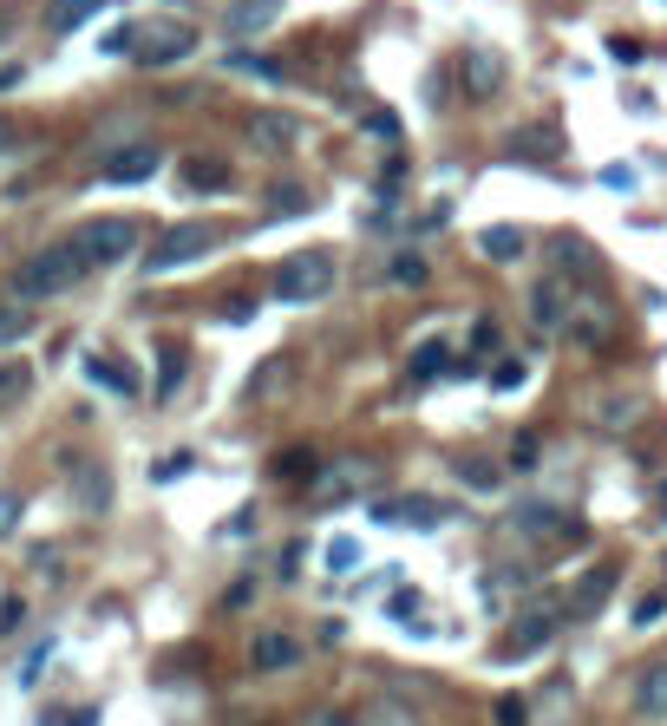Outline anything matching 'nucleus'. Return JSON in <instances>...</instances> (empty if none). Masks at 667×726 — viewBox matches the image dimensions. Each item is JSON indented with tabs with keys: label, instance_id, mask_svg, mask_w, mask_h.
<instances>
[{
	"label": "nucleus",
	"instance_id": "34",
	"mask_svg": "<svg viewBox=\"0 0 667 726\" xmlns=\"http://www.w3.org/2000/svg\"><path fill=\"white\" fill-rule=\"evenodd\" d=\"M655 622H667V590H648L635 603V629H655Z\"/></svg>",
	"mask_w": 667,
	"mask_h": 726
},
{
	"label": "nucleus",
	"instance_id": "38",
	"mask_svg": "<svg viewBox=\"0 0 667 726\" xmlns=\"http://www.w3.org/2000/svg\"><path fill=\"white\" fill-rule=\"evenodd\" d=\"M367 131H373L380 144H393V138H400V111H386V105H380V111H367Z\"/></svg>",
	"mask_w": 667,
	"mask_h": 726
},
{
	"label": "nucleus",
	"instance_id": "17",
	"mask_svg": "<svg viewBox=\"0 0 667 726\" xmlns=\"http://www.w3.org/2000/svg\"><path fill=\"white\" fill-rule=\"evenodd\" d=\"M183 373H190V347H183V341H164V347H157V386H151V400H177Z\"/></svg>",
	"mask_w": 667,
	"mask_h": 726
},
{
	"label": "nucleus",
	"instance_id": "35",
	"mask_svg": "<svg viewBox=\"0 0 667 726\" xmlns=\"http://www.w3.org/2000/svg\"><path fill=\"white\" fill-rule=\"evenodd\" d=\"M491 721H498V726H531V701L504 694V701H491Z\"/></svg>",
	"mask_w": 667,
	"mask_h": 726
},
{
	"label": "nucleus",
	"instance_id": "33",
	"mask_svg": "<svg viewBox=\"0 0 667 726\" xmlns=\"http://www.w3.org/2000/svg\"><path fill=\"white\" fill-rule=\"evenodd\" d=\"M79 504H85V511H105V504H111V478H105V472H85V478H79Z\"/></svg>",
	"mask_w": 667,
	"mask_h": 726
},
{
	"label": "nucleus",
	"instance_id": "13",
	"mask_svg": "<svg viewBox=\"0 0 667 726\" xmlns=\"http://www.w3.org/2000/svg\"><path fill=\"white\" fill-rule=\"evenodd\" d=\"M295 373H301V360H295V354H269V360L249 373V400H282V393L295 386Z\"/></svg>",
	"mask_w": 667,
	"mask_h": 726
},
{
	"label": "nucleus",
	"instance_id": "51",
	"mask_svg": "<svg viewBox=\"0 0 667 726\" xmlns=\"http://www.w3.org/2000/svg\"><path fill=\"white\" fill-rule=\"evenodd\" d=\"M662 517H667V485H662Z\"/></svg>",
	"mask_w": 667,
	"mask_h": 726
},
{
	"label": "nucleus",
	"instance_id": "9",
	"mask_svg": "<svg viewBox=\"0 0 667 726\" xmlns=\"http://www.w3.org/2000/svg\"><path fill=\"white\" fill-rule=\"evenodd\" d=\"M570 308H576V288H570L563 275H544V282L531 288V321H537V328H550V334H563Z\"/></svg>",
	"mask_w": 667,
	"mask_h": 726
},
{
	"label": "nucleus",
	"instance_id": "28",
	"mask_svg": "<svg viewBox=\"0 0 667 726\" xmlns=\"http://www.w3.org/2000/svg\"><path fill=\"white\" fill-rule=\"evenodd\" d=\"M229 72L262 79V85H282V59H262V52H229Z\"/></svg>",
	"mask_w": 667,
	"mask_h": 726
},
{
	"label": "nucleus",
	"instance_id": "46",
	"mask_svg": "<svg viewBox=\"0 0 667 726\" xmlns=\"http://www.w3.org/2000/svg\"><path fill=\"white\" fill-rule=\"evenodd\" d=\"M603 183H609V190H635V170H629V164H609Z\"/></svg>",
	"mask_w": 667,
	"mask_h": 726
},
{
	"label": "nucleus",
	"instance_id": "49",
	"mask_svg": "<svg viewBox=\"0 0 667 726\" xmlns=\"http://www.w3.org/2000/svg\"><path fill=\"white\" fill-rule=\"evenodd\" d=\"M13 144H20V124H7V118H0V157H7Z\"/></svg>",
	"mask_w": 667,
	"mask_h": 726
},
{
	"label": "nucleus",
	"instance_id": "27",
	"mask_svg": "<svg viewBox=\"0 0 667 726\" xmlns=\"http://www.w3.org/2000/svg\"><path fill=\"white\" fill-rule=\"evenodd\" d=\"M426 282H432V262H426V255L406 249V255L386 262V288H426Z\"/></svg>",
	"mask_w": 667,
	"mask_h": 726
},
{
	"label": "nucleus",
	"instance_id": "42",
	"mask_svg": "<svg viewBox=\"0 0 667 726\" xmlns=\"http://www.w3.org/2000/svg\"><path fill=\"white\" fill-rule=\"evenodd\" d=\"M20 511H26V498H20V491H7V498H0V537L20 524Z\"/></svg>",
	"mask_w": 667,
	"mask_h": 726
},
{
	"label": "nucleus",
	"instance_id": "30",
	"mask_svg": "<svg viewBox=\"0 0 667 726\" xmlns=\"http://www.w3.org/2000/svg\"><path fill=\"white\" fill-rule=\"evenodd\" d=\"M321 472V459H314V445H288L282 459H275V478H314Z\"/></svg>",
	"mask_w": 667,
	"mask_h": 726
},
{
	"label": "nucleus",
	"instance_id": "48",
	"mask_svg": "<svg viewBox=\"0 0 667 726\" xmlns=\"http://www.w3.org/2000/svg\"><path fill=\"white\" fill-rule=\"evenodd\" d=\"M308 726H354V721H347L341 707H321V714H314V721H308Z\"/></svg>",
	"mask_w": 667,
	"mask_h": 726
},
{
	"label": "nucleus",
	"instance_id": "15",
	"mask_svg": "<svg viewBox=\"0 0 667 726\" xmlns=\"http://www.w3.org/2000/svg\"><path fill=\"white\" fill-rule=\"evenodd\" d=\"M85 380L105 386V393H118V400H138V373L124 360H111V354H85Z\"/></svg>",
	"mask_w": 667,
	"mask_h": 726
},
{
	"label": "nucleus",
	"instance_id": "44",
	"mask_svg": "<svg viewBox=\"0 0 667 726\" xmlns=\"http://www.w3.org/2000/svg\"><path fill=\"white\" fill-rule=\"evenodd\" d=\"M20 616H26V603H20V596H7V603H0V635H13V629H20Z\"/></svg>",
	"mask_w": 667,
	"mask_h": 726
},
{
	"label": "nucleus",
	"instance_id": "3",
	"mask_svg": "<svg viewBox=\"0 0 667 726\" xmlns=\"http://www.w3.org/2000/svg\"><path fill=\"white\" fill-rule=\"evenodd\" d=\"M210 249H216V229H210V223H177V229H164V236L151 242L144 275H170V269H183V262H203Z\"/></svg>",
	"mask_w": 667,
	"mask_h": 726
},
{
	"label": "nucleus",
	"instance_id": "43",
	"mask_svg": "<svg viewBox=\"0 0 667 726\" xmlns=\"http://www.w3.org/2000/svg\"><path fill=\"white\" fill-rule=\"evenodd\" d=\"M46 655H52V642H39V648H33V655H26V668H20V681H26V688H33V681H39V668H46Z\"/></svg>",
	"mask_w": 667,
	"mask_h": 726
},
{
	"label": "nucleus",
	"instance_id": "4",
	"mask_svg": "<svg viewBox=\"0 0 667 726\" xmlns=\"http://www.w3.org/2000/svg\"><path fill=\"white\" fill-rule=\"evenodd\" d=\"M557 629H563V609H557V603H531V609L511 622V635H504V662H531V655H544V648L557 642Z\"/></svg>",
	"mask_w": 667,
	"mask_h": 726
},
{
	"label": "nucleus",
	"instance_id": "31",
	"mask_svg": "<svg viewBox=\"0 0 667 726\" xmlns=\"http://www.w3.org/2000/svg\"><path fill=\"white\" fill-rule=\"evenodd\" d=\"M26 328H33V308L26 301H0V341H26Z\"/></svg>",
	"mask_w": 667,
	"mask_h": 726
},
{
	"label": "nucleus",
	"instance_id": "8",
	"mask_svg": "<svg viewBox=\"0 0 667 726\" xmlns=\"http://www.w3.org/2000/svg\"><path fill=\"white\" fill-rule=\"evenodd\" d=\"M301 655H308V648H301L288 629H255V642H249V668H255V675H288Z\"/></svg>",
	"mask_w": 667,
	"mask_h": 726
},
{
	"label": "nucleus",
	"instance_id": "37",
	"mask_svg": "<svg viewBox=\"0 0 667 726\" xmlns=\"http://www.w3.org/2000/svg\"><path fill=\"white\" fill-rule=\"evenodd\" d=\"M498 347H504V334H498V321H491V314H485V321H478V328H472V354H478V360H485V354H498Z\"/></svg>",
	"mask_w": 667,
	"mask_h": 726
},
{
	"label": "nucleus",
	"instance_id": "10",
	"mask_svg": "<svg viewBox=\"0 0 667 726\" xmlns=\"http://www.w3.org/2000/svg\"><path fill=\"white\" fill-rule=\"evenodd\" d=\"M511 524H517L524 537H570V531H576V517H570L563 504H550V498H517Z\"/></svg>",
	"mask_w": 667,
	"mask_h": 726
},
{
	"label": "nucleus",
	"instance_id": "11",
	"mask_svg": "<svg viewBox=\"0 0 667 726\" xmlns=\"http://www.w3.org/2000/svg\"><path fill=\"white\" fill-rule=\"evenodd\" d=\"M563 334H570L576 347H609V334H616V314L576 295V308H570V321H563Z\"/></svg>",
	"mask_w": 667,
	"mask_h": 726
},
{
	"label": "nucleus",
	"instance_id": "5",
	"mask_svg": "<svg viewBox=\"0 0 667 726\" xmlns=\"http://www.w3.org/2000/svg\"><path fill=\"white\" fill-rule=\"evenodd\" d=\"M72 242H79L85 269H111V262H124V255L138 249V229H131L124 216H105V223H85Z\"/></svg>",
	"mask_w": 667,
	"mask_h": 726
},
{
	"label": "nucleus",
	"instance_id": "29",
	"mask_svg": "<svg viewBox=\"0 0 667 726\" xmlns=\"http://www.w3.org/2000/svg\"><path fill=\"white\" fill-rule=\"evenodd\" d=\"M445 367H452V347H445V341H426V347L413 354V380H439Z\"/></svg>",
	"mask_w": 667,
	"mask_h": 726
},
{
	"label": "nucleus",
	"instance_id": "21",
	"mask_svg": "<svg viewBox=\"0 0 667 726\" xmlns=\"http://www.w3.org/2000/svg\"><path fill=\"white\" fill-rule=\"evenodd\" d=\"M282 20V0H236L229 7V33L236 39H249V33H262V26H275Z\"/></svg>",
	"mask_w": 667,
	"mask_h": 726
},
{
	"label": "nucleus",
	"instance_id": "47",
	"mask_svg": "<svg viewBox=\"0 0 667 726\" xmlns=\"http://www.w3.org/2000/svg\"><path fill=\"white\" fill-rule=\"evenodd\" d=\"M367 726H413V714H400V707H380Z\"/></svg>",
	"mask_w": 667,
	"mask_h": 726
},
{
	"label": "nucleus",
	"instance_id": "25",
	"mask_svg": "<svg viewBox=\"0 0 667 726\" xmlns=\"http://www.w3.org/2000/svg\"><path fill=\"white\" fill-rule=\"evenodd\" d=\"M98 7H111V0H52V7H46V26H52V33H79Z\"/></svg>",
	"mask_w": 667,
	"mask_h": 726
},
{
	"label": "nucleus",
	"instance_id": "7",
	"mask_svg": "<svg viewBox=\"0 0 667 726\" xmlns=\"http://www.w3.org/2000/svg\"><path fill=\"white\" fill-rule=\"evenodd\" d=\"M164 170V151L157 144H118L98 157V183H151Z\"/></svg>",
	"mask_w": 667,
	"mask_h": 726
},
{
	"label": "nucleus",
	"instance_id": "41",
	"mask_svg": "<svg viewBox=\"0 0 667 726\" xmlns=\"http://www.w3.org/2000/svg\"><path fill=\"white\" fill-rule=\"evenodd\" d=\"M386 616H393V622H413V616H419V590H400V596L386 603Z\"/></svg>",
	"mask_w": 667,
	"mask_h": 726
},
{
	"label": "nucleus",
	"instance_id": "18",
	"mask_svg": "<svg viewBox=\"0 0 667 726\" xmlns=\"http://www.w3.org/2000/svg\"><path fill=\"white\" fill-rule=\"evenodd\" d=\"M635 714L642 721H667V662H648L635 681Z\"/></svg>",
	"mask_w": 667,
	"mask_h": 726
},
{
	"label": "nucleus",
	"instance_id": "24",
	"mask_svg": "<svg viewBox=\"0 0 667 726\" xmlns=\"http://www.w3.org/2000/svg\"><path fill=\"white\" fill-rule=\"evenodd\" d=\"M616 576H622L616 563H603V570H589V576L576 583V596H570V603H576V616H596V609H603V596L616 590Z\"/></svg>",
	"mask_w": 667,
	"mask_h": 726
},
{
	"label": "nucleus",
	"instance_id": "39",
	"mask_svg": "<svg viewBox=\"0 0 667 726\" xmlns=\"http://www.w3.org/2000/svg\"><path fill=\"white\" fill-rule=\"evenodd\" d=\"M524 373H531L524 360H498V367H491V386H498V393H511V386H524Z\"/></svg>",
	"mask_w": 667,
	"mask_h": 726
},
{
	"label": "nucleus",
	"instance_id": "6",
	"mask_svg": "<svg viewBox=\"0 0 667 726\" xmlns=\"http://www.w3.org/2000/svg\"><path fill=\"white\" fill-rule=\"evenodd\" d=\"M138 59L144 66H177V59H190L196 52V33L183 26V20H151V26H138Z\"/></svg>",
	"mask_w": 667,
	"mask_h": 726
},
{
	"label": "nucleus",
	"instance_id": "1",
	"mask_svg": "<svg viewBox=\"0 0 667 726\" xmlns=\"http://www.w3.org/2000/svg\"><path fill=\"white\" fill-rule=\"evenodd\" d=\"M92 269H85V255H79V242L65 236V242H52V249H39V255H26L20 269H13V301H52V295H72L79 282H85Z\"/></svg>",
	"mask_w": 667,
	"mask_h": 726
},
{
	"label": "nucleus",
	"instance_id": "16",
	"mask_svg": "<svg viewBox=\"0 0 667 726\" xmlns=\"http://www.w3.org/2000/svg\"><path fill=\"white\" fill-rule=\"evenodd\" d=\"M465 85H472V98H491V92L504 85V59H498L491 46H472V52H465Z\"/></svg>",
	"mask_w": 667,
	"mask_h": 726
},
{
	"label": "nucleus",
	"instance_id": "19",
	"mask_svg": "<svg viewBox=\"0 0 667 726\" xmlns=\"http://www.w3.org/2000/svg\"><path fill=\"white\" fill-rule=\"evenodd\" d=\"M550 262L563 269V275H596V249L576 236V229H563V236H550Z\"/></svg>",
	"mask_w": 667,
	"mask_h": 726
},
{
	"label": "nucleus",
	"instance_id": "45",
	"mask_svg": "<svg viewBox=\"0 0 667 726\" xmlns=\"http://www.w3.org/2000/svg\"><path fill=\"white\" fill-rule=\"evenodd\" d=\"M131 39H138V26H111V33H105V52H131Z\"/></svg>",
	"mask_w": 667,
	"mask_h": 726
},
{
	"label": "nucleus",
	"instance_id": "23",
	"mask_svg": "<svg viewBox=\"0 0 667 726\" xmlns=\"http://www.w3.org/2000/svg\"><path fill=\"white\" fill-rule=\"evenodd\" d=\"M478 255H485V262H517V255H524V229H517V223H491V229L478 236Z\"/></svg>",
	"mask_w": 667,
	"mask_h": 726
},
{
	"label": "nucleus",
	"instance_id": "32",
	"mask_svg": "<svg viewBox=\"0 0 667 726\" xmlns=\"http://www.w3.org/2000/svg\"><path fill=\"white\" fill-rule=\"evenodd\" d=\"M327 570H334V576H354V570H360V537H334V544H327Z\"/></svg>",
	"mask_w": 667,
	"mask_h": 726
},
{
	"label": "nucleus",
	"instance_id": "26",
	"mask_svg": "<svg viewBox=\"0 0 667 726\" xmlns=\"http://www.w3.org/2000/svg\"><path fill=\"white\" fill-rule=\"evenodd\" d=\"M563 151V138L550 131V124H531L524 138H511V157H531V164H544V157H557Z\"/></svg>",
	"mask_w": 667,
	"mask_h": 726
},
{
	"label": "nucleus",
	"instance_id": "12",
	"mask_svg": "<svg viewBox=\"0 0 667 726\" xmlns=\"http://www.w3.org/2000/svg\"><path fill=\"white\" fill-rule=\"evenodd\" d=\"M295 138H301V118H288V111H255L249 118V144L255 151H295Z\"/></svg>",
	"mask_w": 667,
	"mask_h": 726
},
{
	"label": "nucleus",
	"instance_id": "40",
	"mask_svg": "<svg viewBox=\"0 0 667 726\" xmlns=\"http://www.w3.org/2000/svg\"><path fill=\"white\" fill-rule=\"evenodd\" d=\"M537 445H544V439H537V432H524V439L511 445V465H517V472H531V465H537Z\"/></svg>",
	"mask_w": 667,
	"mask_h": 726
},
{
	"label": "nucleus",
	"instance_id": "50",
	"mask_svg": "<svg viewBox=\"0 0 667 726\" xmlns=\"http://www.w3.org/2000/svg\"><path fill=\"white\" fill-rule=\"evenodd\" d=\"M20 79H26V72H20V66H0V92H13V85H20Z\"/></svg>",
	"mask_w": 667,
	"mask_h": 726
},
{
	"label": "nucleus",
	"instance_id": "2",
	"mask_svg": "<svg viewBox=\"0 0 667 726\" xmlns=\"http://www.w3.org/2000/svg\"><path fill=\"white\" fill-rule=\"evenodd\" d=\"M275 295H282V301H321V295H334V255H327V249L288 255V262L275 269Z\"/></svg>",
	"mask_w": 667,
	"mask_h": 726
},
{
	"label": "nucleus",
	"instance_id": "36",
	"mask_svg": "<svg viewBox=\"0 0 667 726\" xmlns=\"http://www.w3.org/2000/svg\"><path fill=\"white\" fill-rule=\"evenodd\" d=\"M458 478L478 485V491H491V485H498V465H491V459H458Z\"/></svg>",
	"mask_w": 667,
	"mask_h": 726
},
{
	"label": "nucleus",
	"instance_id": "14",
	"mask_svg": "<svg viewBox=\"0 0 667 726\" xmlns=\"http://www.w3.org/2000/svg\"><path fill=\"white\" fill-rule=\"evenodd\" d=\"M642 413H648V400H642V393H596V400H589V419H596V426H609V432L635 426Z\"/></svg>",
	"mask_w": 667,
	"mask_h": 726
},
{
	"label": "nucleus",
	"instance_id": "22",
	"mask_svg": "<svg viewBox=\"0 0 667 726\" xmlns=\"http://www.w3.org/2000/svg\"><path fill=\"white\" fill-rule=\"evenodd\" d=\"M183 190H196V197H203V190H210V197L229 190V164H223V157H183Z\"/></svg>",
	"mask_w": 667,
	"mask_h": 726
},
{
	"label": "nucleus",
	"instance_id": "20",
	"mask_svg": "<svg viewBox=\"0 0 667 726\" xmlns=\"http://www.w3.org/2000/svg\"><path fill=\"white\" fill-rule=\"evenodd\" d=\"M360 485H373V465H367V459H347V465H334V472L321 478V504H341V498L360 491Z\"/></svg>",
	"mask_w": 667,
	"mask_h": 726
}]
</instances>
